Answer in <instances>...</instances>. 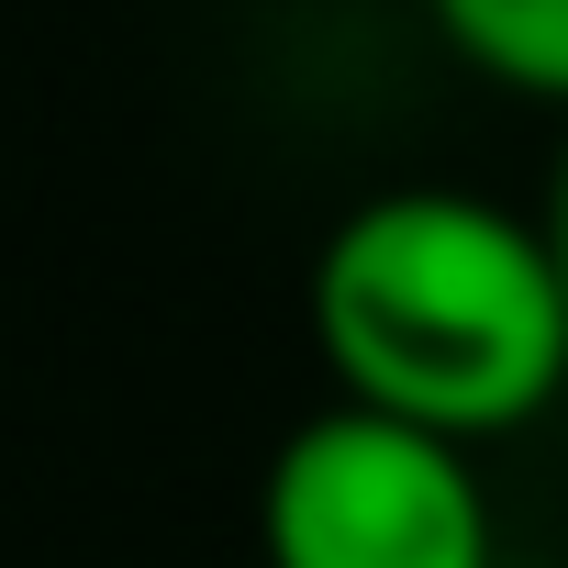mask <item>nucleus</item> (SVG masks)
I'll return each instance as SVG.
<instances>
[{"instance_id": "obj_3", "label": "nucleus", "mask_w": 568, "mask_h": 568, "mask_svg": "<svg viewBox=\"0 0 568 568\" xmlns=\"http://www.w3.org/2000/svg\"><path fill=\"white\" fill-rule=\"evenodd\" d=\"M424 12L479 79L524 101H568V0H424Z\"/></svg>"}, {"instance_id": "obj_4", "label": "nucleus", "mask_w": 568, "mask_h": 568, "mask_svg": "<svg viewBox=\"0 0 568 568\" xmlns=\"http://www.w3.org/2000/svg\"><path fill=\"white\" fill-rule=\"evenodd\" d=\"M546 245H557V278H568V145H557V179H546Z\"/></svg>"}, {"instance_id": "obj_1", "label": "nucleus", "mask_w": 568, "mask_h": 568, "mask_svg": "<svg viewBox=\"0 0 568 568\" xmlns=\"http://www.w3.org/2000/svg\"><path fill=\"white\" fill-rule=\"evenodd\" d=\"M324 402L501 446L568 390V278L546 212L479 190H379L313 245Z\"/></svg>"}, {"instance_id": "obj_2", "label": "nucleus", "mask_w": 568, "mask_h": 568, "mask_svg": "<svg viewBox=\"0 0 568 568\" xmlns=\"http://www.w3.org/2000/svg\"><path fill=\"white\" fill-rule=\"evenodd\" d=\"M256 557L267 568H501L479 446L390 424L368 402H324L267 446Z\"/></svg>"}]
</instances>
